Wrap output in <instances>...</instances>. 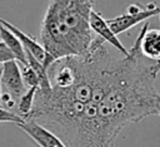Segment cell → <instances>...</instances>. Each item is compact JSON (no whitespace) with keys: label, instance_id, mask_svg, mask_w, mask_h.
<instances>
[{"label":"cell","instance_id":"9c48e42d","mask_svg":"<svg viewBox=\"0 0 160 147\" xmlns=\"http://www.w3.org/2000/svg\"><path fill=\"white\" fill-rule=\"evenodd\" d=\"M0 39L8 45V48L12 52L15 59L19 63H28L26 60V52L21 44V41L15 36V34H12L8 28H5L4 25L0 24Z\"/></svg>","mask_w":160,"mask_h":147},{"label":"cell","instance_id":"4fadbf2b","mask_svg":"<svg viewBox=\"0 0 160 147\" xmlns=\"http://www.w3.org/2000/svg\"><path fill=\"white\" fill-rule=\"evenodd\" d=\"M25 119H22L19 114H16L15 112H11V111H8L2 107H0V123H6V122H10V123H15L16 126L22 123Z\"/></svg>","mask_w":160,"mask_h":147},{"label":"cell","instance_id":"ba28073f","mask_svg":"<svg viewBox=\"0 0 160 147\" xmlns=\"http://www.w3.org/2000/svg\"><path fill=\"white\" fill-rule=\"evenodd\" d=\"M0 24L4 25L5 28H8L12 34H15V36L21 41L25 52H29L38 60H40L41 63H44V60L46 58V50L44 49V46L41 45V43L39 40H36L34 36L24 33L22 30H20L19 28H16L15 25H12L10 21L5 20L4 18H0Z\"/></svg>","mask_w":160,"mask_h":147},{"label":"cell","instance_id":"6da1fadb","mask_svg":"<svg viewBox=\"0 0 160 147\" xmlns=\"http://www.w3.org/2000/svg\"><path fill=\"white\" fill-rule=\"evenodd\" d=\"M160 62L146 59L135 39L128 55H122L116 77L96 107L91 131V147H114L119 133L130 123L146 117H160V93L155 79Z\"/></svg>","mask_w":160,"mask_h":147},{"label":"cell","instance_id":"5bb4252c","mask_svg":"<svg viewBox=\"0 0 160 147\" xmlns=\"http://www.w3.org/2000/svg\"><path fill=\"white\" fill-rule=\"evenodd\" d=\"M11 59H15L12 52L8 48V45L0 39V64L5 63V62H9Z\"/></svg>","mask_w":160,"mask_h":147},{"label":"cell","instance_id":"5b68a950","mask_svg":"<svg viewBox=\"0 0 160 147\" xmlns=\"http://www.w3.org/2000/svg\"><path fill=\"white\" fill-rule=\"evenodd\" d=\"M0 83L1 89L9 92L14 97L19 98L26 92V87L21 78L20 67L16 59H11L1 64L0 68Z\"/></svg>","mask_w":160,"mask_h":147},{"label":"cell","instance_id":"8992f818","mask_svg":"<svg viewBox=\"0 0 160 147\" xmlns=\"http://www.w3.org/2000/svg\"><path fill=\"white\" fill-rule=\"evenodd\" d=\"M90 28H91V30L94 31L95 35L100 36L104 41L112 45L121 55H128L129 54V49H126L122 45V43L118 38V35L112 31V29L108 24L106 19H104L101 13H99L95 9H92V11L90 14Z\"/></svg>","mask_w":160,"mask_h":147},{"label":"cell","instance_id":"7a4b0ae2","mask_svg":"<svg viewBox=\"0 0 160 147\" xmlns=\"http://www.w3.org/2000/svg\"><path fill=\"white\" fill-rule=\"evenodd\" d=\"M95 0H49L40 26V43L46 50L42 65L65 57L86 55L95 34L90 28V14Z\"/></svg>","mask_w":160,"mask_h":147},{"label":"cell","instance_id":"2e32d148","mask_svg":"<svg viewBox=\"0 0 160 147\" xmlns=\"http://www.w3.org/2000/svg\"><path fill=\"white\" fill-rule=\"evenodd\" d=\"M159 18H160V14H159Z\"/></svg>","mask_w":160,"mask_h":147},{"label":"cell","instance_id":"277c9868","mask_svg":"<svg viewBox=\"0 0 160 147\" xmlns=\"http://www.w3.org/2000/svg\"><path fill=\"white\" fill-rule=\"evenodd\" d=\"M18 127L25 134H28L38 147H68L55 133L34 119H26L18 124Z\"/></svg>","mask_w":160,"mask_h":147},{"label":"cell","instance_id":"9a60e30c","mask_svg":"<svg viewBox=\"0 0 160 147\" xmlns=\"http://www.w3.org/2000/svg\"><path fill=\"white\" fill-rule=\"evenodd\" d=\"M0 97H1V83H0Z\"/></svg>","mask_w":160,"mask_h":147},{"label":"cell","instance_id":"3957f363","mask_svg":"<svg viewBox=\"0 0 160 147\" xmlns=\"http://www.w3.org/2000/svg\"><path fill=\"white\" fill-rule=\"evenodd\" d=\"M160 14V6H156L154 3H149L146 6L140 4H131L126 8V11L112 19H106L108 24L112 31L118 35L124 31H128L139 23L146 21L151 16Z\"/></svg>","mask_w":160,"mask_h":147},{"label":"cell","instance_id":"8fae6325","mask_svg":"<svg viewBox=\"0 0 160 147\" xmlns=\"http://www.w3.org/2000/svg\"><path fill=\"white\" fill-rule=\"evenodd\" d=\"M19 63V62H18ZM19 67H20V72H21V78H22V82L25 84L26 88H30V87H39V77L36 74V72L28 64H22V63H19Z\"/></svg>","mask_w":160,"mask_h":147},{"label":"cell","instance_id":"30bf717a","mask_svg":"<svg viewBox=\"0 0 160 147\" xmlns=\"http://www.w3.org/2000/svg\"><path fill=\"white\" fill-rule=\"evenodd\" d=\"M36 90H38V87H30L18 99V106H16L15 113L19 114L25 121L29 119L30 113L32 111L34 102H35V95H36Z\"/></svg>","mask_w":160,"mask_h":147},{"label":"cell","instance_id":"7c38bea8","mask_svg":"<svg viewBox=\"0 0 160 147\" xmlns=\"http://www.w3.org/2000/svg\"><path fill=\"white\" fill-rule=\"evenodd\" d=\"M18 99L16 97H14L12 94H10L9 92L6 90H2L1 89V97H0V107L8 109V111H11V112H15L16 111V106H18Z\"/></svg>","mask_w":160,"mask_h":147},{"label":"cell","instance_id":"52a82bcc","mask_svg":"<svg viewBox=\"0 0 160 147\" xmlns=\"http://www.w3.org/2000/svg\"><path fill=\"white\" fill-rule=\"evenodd\" d=\"M140 53L150 60L160 62V29H150L146 21L136 38Z\"/></svg>","mask_w":160,"mask_h":147}]
</instances>
